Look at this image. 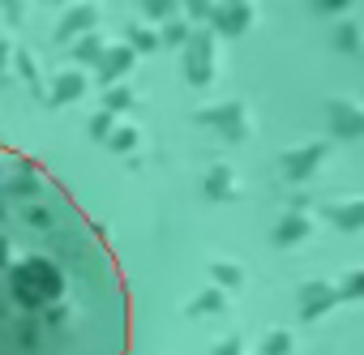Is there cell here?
Masks as SVG:
<instances>
[{
	"label": "cell",
	"mask_w": 364,
	"mask_h": 355,
	"mask_svg": "<svg viewBox=\"0 0 364 355\" xmlns=\"http://www.w3.org/2000/svg\"><path fill=\"white\" fill-rule=\"evenodd\" d=\"M120 261L56 175L0 141V355H129Z\"/></svg>",
	"instance_id": "cell-1"
}]
</instances>
